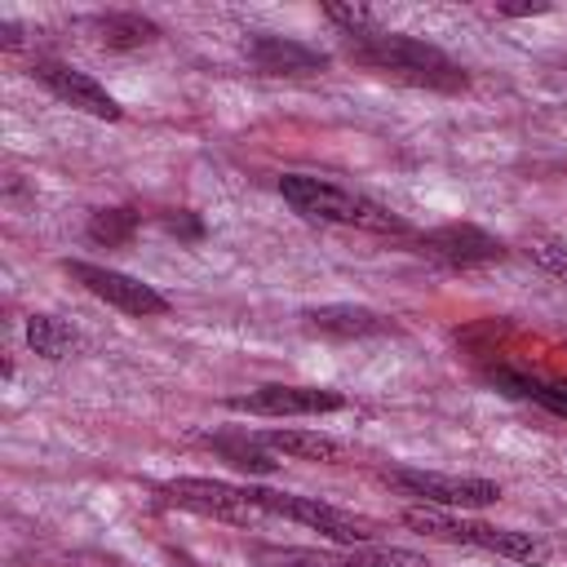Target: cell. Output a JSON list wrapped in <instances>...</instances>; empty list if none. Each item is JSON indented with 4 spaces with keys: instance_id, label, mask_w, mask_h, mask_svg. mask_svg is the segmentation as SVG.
<instances>
[{
    "instance_id": "cell-9",
    "label": "cell",
    "mask_w": 567,
    "mask_h": 567,
    "mask_svg": "<svg viewBox=\"0 0 567 567\" xmlns=\"http://www.w3.org/2000/svg\"><path fill=\"white\" fill-rule=\"evenodd\" d=\"M421 252L443 261V266H456V270H470V266H492L505 257V244L496 235H487L483 226L474 221H447V226H434L421 235Z\"/></svg>"
},
{
    "instance_id": "cell-7",
    "label": "cell",
    "mask_w": 567,
    "mask_h": 567,
    "mask_svg": "<svg viewBox=\"0 0 567 567\" xmlns=\"http://www.w3.org/2000/svg\"><path fill=\"white\" fill-rule=\"evenodd\" d=\"M66 275L75 284H84L97 301L133 315V319H151V315H164L168 310V297L155 292L151 284L124 275V270H111V266H93V261H66Z\"/></svg>"
},
{
    "instance_id": "cell-16",
    "label": "cell",
    "mask_w": 567,
    "mask_h": 567,
    "mask_svg": "<svg viewBox=\"0 0 567 567\" xmlns=\"http://www.w3.org/2000/svg\"><path fill=\"white\" fill-rule=\"evenodd\" d=\"M27 346L40 354V359H66L75 346H80V332L53 315H31L27 319Z\"/></svg>"
},
{
    "instance_id": "cell-15",
    "label": "cell",
    "mask_w": 567,
    "mask_h": 567,
    "mask_svg": "<svg viewBox=\"0 0 567 567\" xmlns=\"http://www.w3.org/2000/svg\"><path fill=\"white\" fill-rule=\"evenodd\" d=\"M89 27L97 31V40L106 49H142V44H151L159 35V27L151 18H142V13H97Z\"/></svg>"
},
{
    "instance_id": "cell-5",
    "label": "cell",
    "mask_w": 567,
    "mask_h": 567,
    "mask_svg": "<svg viewBox=\"0 0 567 567\" xmlns=\"http://www.w3.org/2000/svg\"><path fill=\"white\" fill-rule=\"evenodd\" d=\"M381 483H390L403 496H416L434 509H483L501 501V483L474 478V474H434V470H381Z\"/></svg>"
},
{
    "instance_id": "cell-8",
    "label": "cell",
    "mask_w": 567,
    "mask_h": 567,
    "mask_svg": "<svg viewBox=\"0 0 567 567\" xmlns=\"http://www.w3.org/2000/svg\"><path fill=\"white\" fill-rule=\"evenodd\" d=\"M230 412H252V416H319V412H341L346 394L337 390H319V385H257L248 394H230L226 399Z\"/></svg>"
},
{
    "instance_id": "cell-11",
    "label": "cell",
    "mask_w": 567,
    "mask_h": 567,
    "mask_svg": "<svg viewBox=\"0 0 567 567\" xmlns=\"http://www.w3.org/2000/svg\"><path fill=\"white\" fill-rule=\"evenodd\" d=\"M248 62L261 71V75H315L328 66V53L315 49V44H301V40H288V35H248L244 44Z\"/></svg>"
},
{
    "instance_id": "cell-21",
    "label": "cell",
    "mask_w": 567,
    "mask_h": 567,
    "mask_svg": "<svg viewBox=\"0 0 567 567\" xmlns=\"http://www.w3.org/2000/svg\"><path fill=\"white\" fill-rule=\"evenodd\" d=\"M323 18L341 27V35H363V31H377V13L363 9V4H323Z\"/></svg>"
},
{
    "instance_id": "cell-1",
    "label": "cell",
    "mask_w": 567,
    "mask_h": 567,
    "mask_svg": "<svg viewBox=\"0 0 567 567\" xmlns=\"http://www.w3.org/2000/svg\"><path fill=\"white\" fill-rule=\"evenodd\" d=\"M346 53L368 66L381 71L390 80L416 84V89H439V93H461L470 84V75L461 71V62H452L439 44H425L416 35L403 31H363V35H346Z\"/></svg>"
},
{
    "instance_id": "cell-6",
    "label": "cell",
    "mask_w": 567,
    "mask_h": 567,
    "mask_svg": "<svg viewBox=\"0 0 567 567\" xmlns=\"http://www.w3.org/2000/svg\"><path fill=\"white\" fill-rule=\"evenodd\" d=\"M159 501L164 505H177L186 514L217 518V523H239V527H248L261 514L252 505L248 487H235V483H221V478H204V474H186V478L159 483Z\"/></svg>"
},
{
    "instance_id": "cell-2",
    "label": "cell",
    "mask_w": 567,
    "mask_h": 567,
    "mask_svg": "<svg viewBox=\"0 0 567 567\" xmlns=\"http://www.w3.org/2000/svg\"><path fill=\"white\" fill-rule=\"evenodd\" d=\"M279 195L306 217V221H328V226H354V230H372V235H408V221L399 213H390L385 204L337 186L328 177H310V173H284L279 177Z\"/></svg>"
},
{
    "instance_id": "cell-3",
    "label": "cell",
    "mask_w": 567,
    "mask_h": 567,
    "mask_svg": "<svg viewBox=\"0 0 567 567\" xmlns=\"http://www.w3.org/2000/svg\"><path fill=\"white\" fill-rule=\"evenodd\" d=\"M403 523L421 536H434V540H447V545H470V549H487V554H501V558H514V563H532L540 567L549 558V545L532 532H518V527H496V523H483V518H461L452 509H434V505H412L403 509Z\"/></svg>"
},
{
    "instance_id": "cell-12",
    "label": "cell",
    "mask_w": 567,
    "mask_h": 567,
    "mask_svg": "<svg viewBox=\"0 0 567 567\" xmlns=\"http://www.w3.org/2000/svg\"><path fill=\"white\" fill-rule=\"evenodd\" d=\"M487 381L501 390V394H514V399H527L554 416H567V381H549V377H536L527 368H509V363H496L487 368Z\"/></svg>"
},
{
    "instance_id": "cell-22",
    "label": "cell",
    "mask_w": 567,
    "mask_h": 567,
    "mask_svg": "<svg viewBox=\"0 0 567 567\" xmlns=\"http://www.w3.org/2000/svg\"><path fill=\"white\" fill-rule=\"evenodd\" d=\"M527 257L549 275V279H558V284H567V248L563 244H549V239H532L527 244Z\"/></svg>"
},
{
    "instance_id": "cell-24",
    "label": "cell",
    "mask_w": 567,
    "mask_h": 567,
    "mask_svg": "<svg viewBox=\"0 0 567 567\" xmlns=\"http://www.w3.org/2000/svg\"><path fill=\"white\" fill-rule=\"evenodd\" d=\"M501 18H532V13H549L545 0H532V4H496Z\"/></svg>"
},
{
    "instance_id": "cell-4",
    "label": "cell",
    "mask_w": 567,
    "mask_h": 567,
    "mask_svg": "<svg viewBox=\"0 0 567 567\" xmlns=\"http://www.w3.org/2000/svg\"><path fill=\"white\" fill-rule=\"evenodd\" d=\"M248 496H252V505L261 514L292 518V523L315 527L319 536H328L337 545H350V549L354 545H377V536H381V523H372V518H363L354 509H337V505H328L319 496H292V492H270V487H248Z\"/></svg>"
},
{
    "instance_id": "cell-18",
    "label": "cell",
    "mask_w": 567,
    "mask_h": 567,
    "mask_svg": "<svg viewBox=\"0 0 567 567\" xmlns=\"http://www.w3.org/2000/svg\"><path fill=\"white\" fill-rule=\"evenodd\" d=\"M213 452H221L235 470H248V474H270L275 470V461H270V452L261 447V439H244V434H208L204 439Z\"/></svg>"
},
{
    "instance_id": "cell-17",
    "label": "cell",
    "mask_w": 567,
    "mask_h": 567,
    "mask_svg": "<svg viewBox=\"0 0 567 567\" xmlns=\"http://www.w3.org/2000/svg\"><path fill=\"white\" fill-rule=\"evenodd\" d=\"M257 563L261 567H359L354 549L350 554H328V549H301V545H261L257 549Z\"/></svg>"
},
{
    "instance_id": "cell-10",
    "label": "cell",
    "mask_w": 567,
    "mask_h": 567,
    "mask_svg": "<svg viewBox=\"0 0 567 567\" xmlns=\"http://www.w3.org/2000/svg\"><path fill=\"white\" fill-rule=\"evenodd\" d=\"M31 75H35L53 97H62L66 106H75V111H84V115H97V120H120V115H124L120 102H115L89 71H75V66H66V62L40 58V62L31 66Z\"/></svg>"
},
{
    "instance_id": "cell-19",
    "label": "cell",
    "mask_w": 567,
    "mask_h": 567,
    "mask_svg": "<svg viewBox=\"0 0 567 567\" xmlns=\"http://www.w3.org/2000/svg\"><path fill=\"white\" fill-rule=\"evenodd\" d=\"M137 226H142V217L133 208H97L89 217V239L106 244V248H120V244H128L137 235Z\"/></svg>"
},
{
    "instance_id": "cell-23",
    "label": "cell",
    "mask_w": 567,
    "mask_h": 567,
    "mask_svg": "<svg viewBox=\"0 0 567 567\" xmlns=\"http://www.w3.org/2000/svg\"><path fill=\"white\" fill-rule=\"evenodd\" d=\"M164 226H168L173 235H186V239H199V235H204V226H199V217H190V213H177V217H164Z\"/></svg>"
},
{
    "instance_id": "cell-13",
    "label": "cell",
    "mask_w": 567,
    "mask_h": 567,
    "mask_svg": "<svg viewBox=\"0 0 567 567\" xmlns=\"http://www.w3.org/2000/svg\"><path fill=\"white\" fill-rule=\"evenodd\" d=\"M301 319H306V328H315L323 337H381V332H390V319L368 310V306H315Z\"/></svg>"
},
{
    "instance_id": "cell-25",
    "label": "cell",
    "mask_w": 567,
    "mask_h": 567,
    "mask_svg": "<svg viewBox=\"0 0 567 567\" xmlns=\"http://www.w3.org/2000/svg\"><path fill=\"white\" fill-rule=\"evenodd\" d=\"M22 44V31H18V22H4V49H18Z\"/></svg>"
},
{
    "instance_id": "cell-14",
    "label": "cell",
    "mask_w": 567,
    "mask_h": 567,
    "mask_svg": "<svg viewBox=\"0 0 567 567\" xmlns=\"http://www.w3.org/2000/svg\"><path fill=\"white\" fill-rule=\"evenodd\" d=\"M257 439H261L266 452H279V456H292V461H319V465L346 461V447L332 434H319V430H266Z\"/></svg>"
},
{
    "instance_id": "cell-20",
    "label": "cell",
    "mask_w": 567,
    "mask_h": 567,
    "mask_svg": "<svg viewBox=\"0 0 567 567\" xmlns=\"http://www.w3.org/2000/svg\"><path fill=\"white\" fill-rule=\"evenodd\" d=\"M359 567H425L421 554L412 549H394V545H354Z\"/></svg>"
}]
</instances>
